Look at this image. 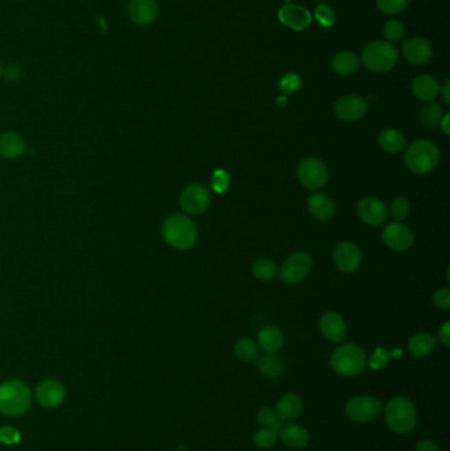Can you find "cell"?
Here are the masks:
<instances>
[{"instance_id": "cell-1", "label": "cell", "mask_w": 450, "mask_h": 451, "mask_svg": "<svg viewBox=\"0 0 450 451\" xmlns=\"http://www.w3.org/2000/svg\"><path fill=\"white\" fill-rule=\"evenodd\" d=\"M162 238L171 247L185 251L190 249L199 239V230L195 222L182 214H173L162 223Z\"/></svg>"}, {"instance_id": "cell-2", "label": "cell", "mask_w": 450, "mask_h": 451, "mask_svg": "<svg viewBox=\"0 0 450 451\" xmlns=\"http://www.w3.org/2000/svg\"><path fill=\"white\" fill-rule=\"evenodd\" d=\"M32 402L31 389L18 379L0 384V413L4 416H20L25 413Z\"/></svg>"}, {"instance_id": "cell-3", "label": "cell", "mask_w": 450, "mask_h": 451, "mask_svg": "<svg viewBox=\"0 0 450 451\" xmlns=\"http://www.w3.org/2000/svg\"><path fill=\"white\" fill-rule=\"evenodd\" d=\"M404 161L412 173H431L440 162V149L429 140H416L407 148Z\"/></svg>"}, {"instance_id": "cell-4", "label": "cell", "mask_w": 450, "mask_h": 451, "mask_svg": "<svg viewBox=\"0 0 450 451\" xmlns=\"http://www.w3.org/2000/svg\"><path fill=\"white\" fill-rule=\"evenodd\" d=\"M399 61V52L394 44L377 40L366 45L362 52L363 65L374 73H387L394 69Z\"/></svg>"}, {"instance_id": "cell-5", "label": "cell", "mask_w": 450, "mask_h": 451, "mask_svg": "<svg viewBox=\"0 0 450 451\" xmlns=\"http://www.w3.org/2000/svg\"><path fill=\"white\" fill-rule=\"evenodd\" d=\"M386 419L388 426L399 434L410 433L417 424V412L411 400L397 396L387 404Z\"/></svg>"}, {"instance_id": "cell-6", "label": "cell", "mask_w": 450, "mask_h": 451, "mask_svg": "<svg viewBox=\"0 0 450 451\" xmlns=\"http://www.w3.org/2000/svg\"><path fill=\"white\" fill-rule=\"evenodd\" d=\"M330 365L341 376H355L366 367V354L360 346L343 345L333 352Z\"/></svg>"}, {"instance_id": "cell-7", "label": "cell", "mask_w": 450, "mask_h": 451, "mask_svg": "<svg viewBox=\"0 0 450 451\" xmlns=\"http://www.w3.org/2000/svg\"><path fill=\"white\" fill-rule=\"evenodd\" d=\"M297 178L304 188L316 191L326 185L329 171L323 160L316 157H308L300 161L297 167Z\"/></svg>"}, {"instance_id": "cell-8", "label": "cell", "mask_w": 450, "mask_h": 451, "mask_svg": "<svg viewBox=\"0 0 450 451\" xmlns=\"http://www.w3.org/2000/svg\"><path fill=\"white\" fill-rule=\"evenodd\" d=\"M312 265L313 260L309 254L296 252L284 261V264L279 269V276L283 282L288 285H296L309 275Z\"/></svg>"}, {"instance_id": "cell-9", "label": "cell", "mask_w": 450, "mask_h": 451, "mask_svg": "<svg viewBox=\"0 0 450 451\" xmlns=\"http://www.w3.org/2000/svg\"><path fill=\"white\" fill-rule=\"evenodd\" d=\"M380 411H382L380 401L371 396H358L349 400L345 408L346 416L351 421L360 424L374 421L379 416Z\"/></svg>"}, {"instance_id": "cell-10", "label": "cell", "mask_w": 450, "mask_h": 451, "mask_svg": "<svg viewBox=\"0 0 450 451\" xmlns=\"http://www.w3.org/2000/svg\"><path fill=\"white\" fill-rule=\"evenodd\" d=\"M181 208L190 215H199L209 208L210 194L201 184H190L186 186L180 198Z\"/></svg>"}, {"instance_id": "cell-11", "label": "cell", "mask_w": 450, "mask_h": 451, "mask_svg": "<svg viewBox=\"0 0 450 451\" xmlns=\"http://www.w3.org/2000/svg\"><path fill=\"white\" fill-rule=\"evenodd\" d=\"M368 103L360 95H345L334 104L336 115L346 122H357L366 117Z\"/></svg>"}, {"instance_id": "cell-12", "label": "cell", "mask_w": 450, "mask_h": 451, "mask_svg": "<svg viewBox=\"0 0 450 451\" xmlns=\"http://www.w3.org/2000/svg\"><path fill=\"white\" fill-rule=\"evenodd\" d=\"M383 241L388 248L397 252H404L412 247L414 234L408 226L403 225L400 222H394L384 227Z\"/></svg>"}, {"instance_id": "cell-13", "label": "cell", "mask_w": 450, "mask_h": 451, "mask_svg": "<svg viewBox=\"0 0 450 451\" xmlns=\"http://www.w3.org/2000/svg\"><path fill=\"white\" fill-rule=\"evenodd\" d=\"M127 15L136 25H149L159 15V4L156 0H129L127 4Z\"/></svg>"}, {"instance_id": "cell-14", "label": "cell", "mask_w": 450, "mask_h": 451, "mask_svg": "<svg viewBox=\"0 0 450 451\" xmlns=\"http://www.w3.org/2000/svg\"><path fill=\"white\" fill-rule=\"evenodd\" d=\"M333 261L343 273H353L360 268L362 252L357 244L345 242L334 249Z\"/></svg>"}, {"instance_id": "cell-15", "label": "cell", "mask_w": 450, "mask_h": 451, "mask_svg": "<svg viewBox=\"0 0 450 451\" xmlns=\"http://www.w3.org/2000/svg\"><path fill=\"white\" fill-rule=\"evenodd\" d=\"M401 52L412 65H425L432 58V44L424 37H412L404 41Z\"/></svg>"}, {"instance_id": "cell-16", "label": "cell", "mask_w": 450, "mask_h": 451, "mask_svg": "<svg viewBox=\"0 0 450 451\" xmlns=\"http://www.w3.org/2000/svg\"><path fill=\"white\" fill-rule=\"evenodd\" d=\"M357 211L360 219L373 227L383 225L387 221L388 215L386 205L375 197H366L360 199Z\"/></svg>"}, {"instance_id": "cell-17", "label": "cell", "mask_w": 450, "mask_h": 451, "mask_svg": "<svg viewBox=\"0 0 450 451\" xmlns=\"http://www.w3.org/2000/svg\"><path fill=\"white\" fill-rule=\"evenodd\" d=\"M66 398V389L62 382L48 379L40 382L36 388L37 402L44 408H55Z\"/></svg>"}, {"instance_id": "cell-18", "label": "cell", "mask_w": 450, "mask_h": 451, "mask_svg": "<svg viewBox=\"0 0 450 451\" xmlns=\"http://www.w3.org/2000/svg\"><path fill=\"white\" fill-rule=\"evenodd\" d=\"M282 24L293 31H304L312 23V14L299 4H286L279 11Z\"/></svg>"}, {"instance_id": "cell-19", "label": "cell", "mask_w": 450, "mask_h": 451, "mask_svg": "<svg viewBox=\"0 0 450 451\" xmlns=\"http://www.w3.org/2000/svg\"><path fill=\"white\" fill-rule=\"evenodd\" d=\"M320 330L327 341L338 343L346 337L347 328L342 315L336 312H327L320 319Z\"/></svg>"}, {"instance_id": "cell-20", "label": "cell", "mask_w": 450, "mask_h": 451, "mask_svg": "<svg viewBox=\"0 0 450 451\" xmlns=\"http://www.w3.org/2000/svg\"><path fill=\"white\" fill-rule=\"evenodd\" d=\"M414 97L423 102H432L440 94V84L432 75H418L411 84Z\"/></svg>"}, {"instance_id": "cell-21", "label": "cell", "mask_w": 450, "mask_h": 451, "mask_svg": "<svg viewBox=\"0 0 450 451\" xmlns=\"http://www.w3.org/2000/svg\"><path fill=\"white\" fill-rule=\"evenodd\" d=\"M308 210L316 219L329 221L336 212V205L326 194L316 193L308 198Z\"/></svg>"}, {"instance_id": "cell-22", "label": "cell", "mask_w": 450, "mask_h": 451, "mask_svg": "<svg viewBox=\"0 0 450 451\" xmlns=\"http://www.w3.org/2000/svg\"><path fill=\"white\" fill-rule=\"evenodd\" d=\"M25 152V141L16 132H4L0 136V156L14 160Z\"/></svg>"}, {"instance_id": "cell-23", "label": "cell", "mask_w": 450, "mask_h": 451, "mask_svg": "<svg viewBox=\"0 0 450 451\" xmlns=\"http://www.w3.org/2000/svg\"><path fill=\"white\" fill-rule=\"evenodd\" d=\"M279 432L283 442L292 449H303L309 442V433L301 425L288 424L280 428Z\"/></svg>"}, {"instance_id": "cell-24", "label": "cell", "mask_w": 450, "mask_h": 451, "mask_svg": "<svg viewBox=\"0 0 450 451\" xmlns=\"http://www.w3.org/2000/svg\"><path fill=\"white\" fill-rule=\"evenodd\" d=\"M304 404L300 396L288 393L277 404V418L282 421H293L303 413Z\"/></svg>"}, {"instance_id": "cell-25", "label": "cell", "mask_w": 450, "mask_h": 451, "mask_svg": "<svg viewBox=\"0 0 450 451\" xmlns=\"http://www.w3.org/2000/svg\"><path fill=\"white\" fill-rule=\"evenodd\" d=\"M258 343L267 352H276L284 345V334L276 326H266L258 335Z\"/></svg>"}, {"instance_id": "cell-26", "label": "cell", "mask_w": 450, "mask_h": 451, "mask_svg": "<svg viewBox=\"0 0 450 451\" xmlns=\"http://www.w3.org/2000/svg\"><path fill=\"white\" fill-rule=\"evenodd\" d=\"M332 68L340 75H351L360 68V58L351 51H343L333 57Z\"/></svg>"}, {"instance_id": "cell-27", "label": "cell", "mask_w": 450, "mask_h": 451, "mask_svg": "<svg viewBox=\"0 0 450 451\" xmlns=\"http://www.w3.org/2000/svg\"><path fill=\"white\" fill-rule=\"evenodd\" d=\"M379 145L388 154H399L405 148L404 135L395 128H386L379 134Z\"/></svg>"}, {"instance_id": "cell-28", "label": "cell", "mask_w": 450, "mask_h": 451, "mask_svg": "<svg viewBox=\"0 0 450 451\" xmlns=\"http://www.w3.org/2000/svg\"><path fill=\"white\" fill-rule=\"evenodd\" d=\"M434 348H436V338L431 334H427V332L416 334L408 342L410 352L414 356H417V358H423V356L429 355L434 350Z\"/></svg>"}, {"instance_id": "cell-29", "label": "cell", "mask_w": 450, "mask_h": 451, "mask_svg": "<svg viewBox=\"0 0 450 451\" xmlns=\"http://www.w3.org/2000/svg\"><path fill=\"white\" fill-rule=\"evenodd\" d=\"M258 368L260 374L267 379H277L284 372V362L280 356L270 352L268 355H264L260 358Z\"/></svg>"}, {"instance_id": "cell-30", "label": "cell", "mask_w": 450, "mask_h": 451, "mask_svg": "<svg viewBox=\"0 0 450 451\" xmlns=\"http://www.w3.org/2000/svg\"><path fill=\"white\" fill-rule=\"evenodd\" d=\"M444 118L442 107L436 102H428L420 111V122L424 127L433 128L438 125Z\"/></svg>"}, {"instance_id": "cell-31", "label": "cell", "mask_w": 450, "mask_h": 451, "mask_svg": "<svg viewBox=\"0 0 450 451\" xmlns=\"http://www.w3.org/2000/svg\"><path fill=\"white\" fill-rule=\"evenodd\" d=\"M252 273L260 281H271L276 278V275L279 273V269H277L275 261L271 260L268 258H260L253 263Z\"/></svg>"}, {"instance_id": "cell-32", "label": "cell", "mask_w": 450, "mask_h": 451, "mask_svg": "<svg viewBox=\"0 0 450 451\" xmlns=\"http://www.w3.org/2000/svg\"><path fill=\"white\" fill-rule=\"evenodd\" d=\"M235 355L243 362H252L259 356V348L250 338H242L235 345Z\"/></svg>"}, {"instance_id": "cell-33", "label": "cell", "mask_w": 450, "mask_h": 451, "mask_svg": "<svg viewBox=\"0 0 450 451\" xmlns=\"http://www.w3.org/2000/svg\"><path fill=\"white\" fill-rule=\"evenodd\" d=\"M383 35L387 38L388 42H399L403 41L405 37V27L401 21L399 20H388L384 25H383Z\"/></svg>"}, {"instance_id": "cell-34", "label": "cell", "mask_w": 450, "mask_h": 451, "mask_svg": "<svg viewBox=\"0 0 450 451\" xmlns=\"http://www.w3.org/2000/svg\"><path fill=\"white\" fill-rule=\"evenodd\" d=\"M410 3L411 0H377V7L384 15H397L401 14Z\"/></svg>"}, {"instance_id": "cell-35", "label": "cell", "mask_w": 450, "mask_h": 451, "mask_svg": "<svg viewBox=\"0 0 450 451\" xmlns=\"http://www.w3.org/2000/svg\"><path fill=\"white\" fill-rule=\"evenodd\" d=\"M253 442L260 449H270L277 442V433L275 429H271V428L260 429L255 434Z\"/></svg>"}, {"instance_id": "cell-36", "label": "cell", "mask_w": 450, "mask_h": 451, "mask_svg": "<svg viewBox=\"0 0 450 451\" xmlns=\"http://www.w3.org/2000/svg\"><path fill=\"white\" fill-rule=\"evenodd\" d=\"M303 86V80L296 73H287L279 82V88L283 94H295Z\"/></svg>"}, {"instance_id": "cell-37", "label": "cell", "mask_w": 450, "mask_h": 451, "mask_svg": "<svg viewBox=\"0 0 450 451\" xmlns=\"http://www.w3.org/2000/svg\"><path fill=\"white\" fill-rule=\"evenodd\" d=\"M390 212H391L392 218H394L397 222L404 221V219L408 217V214H410V202H408V199L404 198V197H399V198H397V199L391 204Z\"/></svg>"}, {"instance_id": "cell-38", "label": "cell", "mask_w": 450, "mask_h": 451, "mask_svg": "<svg viewBox=\"0 0 450 451\" xmlns=\"http://www.w3.org/2000/svg\"><path fill=\"white\" fill-rule=\"evenodd\" d=\"M314 16L317 19V21L325 28H329V27L334 25V23H336L334 11L332 10V7H329L326 4L317 5V8L314 11Z\"/></svg>"}, {"instance_id": "cell-39", "label": "cell", "mask_w": 450, "mask_h": 451, "mask_svg": "<svg viewBox=\"0 0 450 451\" xmlns=\"http://www.w3.org/2000/svg\"><path fill=\"white\" fill-rule=\"evenodd\" d=\"M258 422L267 426V428H271V429H280V425H279V421H277V415L270 409V408H263L259 411L258 413Z\"/></svg>"}, {"instance_id": "cell-40", "label": "cell", "mask_w": 450, "mask_h": 451, "mask_svg": "<svg viewBox=\"0 0 450 451\" xmlns=\"http://www.w3.org/2000/svg\"><path fill=\"white\" fill-rule=\"evenodd\" d=\"M433 304L436 308L441 310H449L450 308V291L448 288H441L434 292L432 297Z\"/></svg>"}, {"instance_id": "cell-41", "label": "cell", "mask_w": 450, "mask_h": 451, "mask_svg": "<svg viewBox=\"0 0 450 451\" xmlns=\"http://www.w3.org/2000/svg\"><path fill=\"white\" fill-rule=\"evenodd\" d=\"M21 435L18 433V429L12 426H4L0 429V442L4 445H16L20 442Z\"/></svg>"}, {"instance_id": "cell-42", "label": "cell", "mask_w": 450, "mask_h": 451, "mask_svg": "<svg viewBox=\"0 0 450 451\" xmlns=\"http://www.w3.org/2000/svg\"><path fill=\"white\" fill-rule=\"evenodd\" d=\"M387 361H388V354H387V351L383 350V348H379L375 350V352H374L373 356L370 358L368 365H370V367H371L373 369H380V368H383V367L386 365Z\"/></svg>"}, {"instance_id": "cell-43", "label": "cell", "mask_w": 450, "mask_h": 451, "mask_svg": "<svg viewBox=\"0 0 450 451\" xmlns=\"http://www.w3.org/2000/svg\"><path fill=\"white\" fill-rule=\"evenodd\" d=\"M229 182H230L229 174L223 171H216L213 177V189L218 193H222L229 188Z\"/></svg>"}, {"instance_id": "cell-44", "label": "cell", "mask_w": 450, "mask_h": 451, "mask_svg": "<svg viewBox=\"0 0 450 451\" xmlns=\"http://www.w3.org/2000/svg\"><path fill=\"white\" fill-rule=\"evenodd\" d=\"M21 74H23V71L20 69V66L15 65V64L8 65L5 69L3 68V77L8 82H16V81H18L21 78Z\"/></svg>"}, {"instance_id": "cell-45", "label": "cell", "mask_w": 450, "mask_h": 451, "mask_svg": "<svg viewBox=\"0 0 450 451\" xmlns=\"http://www.w3.org/2000/svg\"><path fill=\"white\" fill-rule=\"evenodd\" d=\"M438 339L442 345L445 346H449L450 345V324L449 322H445L441 328H440V331H438Z\"/></svg>"}, {"instance_id": "cell-46", "label": "cell", "mask_w": 450, "mask_h": 451, "mask_svg": "<svg viewBox=\"0 0 450 451\" xmlns=\"http://www.w3.org/2000/svg\"><path fill=\"white\" fill-rule=\"evenodd\" d=\"M416 451H441L432 441H421L416 445Z\"/></svg>"}, {"instance_id": "cell-47", "label": "cell", "mask_w": 450, "mask_h": 451, "mask_svg": "<svg viewBox=\"0 0 450 451\" xmlns=\"http://www.w3.org/2000/svg\"><path fill=\"white\" fill-rule=\"evenodd\" d=\"M440 94L442 95V99H444V102H445V104L447 106H449L450 104V81L449 80H447L445 81V84H444V86L440 87Z\"/></svg>"}, {"instance_id": "cell-48", "label": "cell", "mask_w": 450, "mask_h": 451, "mask_svg": "<svg viewBox=\"0 0 450 451\" xmlns=\"http://www.w3.org/2000/svg\"><path fill=\"white\" fill-rule=\"evenodd\" d=\"M449 114H447V115H444V118H442V121H441V123H440V125L442 127V130H444V132L447 134V135H449L450 134V130H449Z\"/></svg>"}, {"instance_id": "cell-49", "label": "cell", "mask_w": 450, "mask_h": 451, "mask_svg": "<svg viewBox=\"0 0 450 451\" xmlns=\"http://www.w3.org/2000/svg\"><path fill=\"white\" fill-rule=\"evenodd\" d=\"M277 103L280 104V106H284V104L287 103V98L286 97L277 98Z\"/></svg>"}, {"instance_id": "cell-50", "label": "cell", "mask_w": 450, "mask_h": 451, "mask_svg": "<svg viewBox=\"0 0 450 451\" xmlns=\"http://www.w3.org/2000/svg\"><path fill=\"white\" fill-rule=\"evenodd\" d=\"M3 77V66H1V64H0V78Z\"/></svg>"}, {"instance_id": "cell-51", "label": "cell", "mask_w": 450, "mask_h": 451, "mask_svg": "<svg viewBox=\"0 0 450 451\" xmlns=\"http://www.w3.org/2000/svg\"><path fill=\"white\" fill-rule=\"evenodd\" d=\"M320 1H324V0H320Z\"/></svg>"}]
</instances>
